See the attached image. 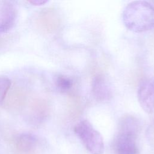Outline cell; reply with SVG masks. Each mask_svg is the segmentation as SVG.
<instances>
[{
    "label": "cell",
    "instance_id": "obj_8",
    "mask_svg": "<svg viewBox=\"0 0 154 154\" xmlns=\"http://www.w3.org/2000/svg\"><path fill=\"white\" fill-rule=\"evenodd\" d=\"M55 82L57 87L63 91L69 90L73 86V81L64 75L58 76Z\"/></svg>",
    "mask_w": 154,
    "mask_h": 154
},
{
    "label": "cell",
    "instance_id": "obj_1",
    "mask_svg": "<svg viewBox=\"0 0 154 154\" xmlns=\"http://www.w3.org/2000/svg\"><path fill=\"white\" fill-rule=\"evenodd\" d=\"M125 26L134 32H142L154 28V7L145 1L129 3L122 13Z\"/></svg>",
    "mask_w": 154,
    "mask_h": 154
},
{
    "label": "cell",
    "instance_id": "obj_9",
    "mask_svg": "<svg viewBox=\"0 0 154 154\" xmlns=\"http://www.w3.org/2000/svg\"><path fill=\"white\" fill-rule=\"evenodd\" d=\"M11 84V80L8 77L0 76V103L4 100Z\"/></svg>",
    "mask_w": 154,
    "mask_h": 154
},
{
    "label": "cell",
    "instance_id": "obj_7",
    "mask_svg": "<svg viewBox=\"0 0 154 154\" xmlns=\"http://www.w3.org/2000/svg\"><path fill=\"white\" fill-rule=\"evenodd\" d=\"M17 10L11 4H5L0 14V34L5 33L11 29L16 22Z\"/></svg>",
    "mask_w": 154,
    "mask_h": 154
},
{
    "label": "cell",
    "instance_id": "obj_4",
    "mask_svg": "<svg viewBox=\"0 0 154 154\" xmlns=\"http://www.w3.org/2000/svg\"><path fill=\"white\" fill-rule=\"evenodd\" d=\"M138 102L147 114L154 111V79L146 78L142 80L137 90Z\"/></svg>",
    "mask_w": 154,
    "mask_h": 154
},
{
    "label": "cell",
    "instance_id": "obj_5",
    "mask_svg": "<svg viewBox=\"0 0 154 154\" xmlns=\"http://www.w3.org/2000/svg\"><path fill=\"white\" fill-rule=\"evenodd\" d=\"M92 92L95 99L99 101H107L111 98L112 86L106 76L98 74L93 78Z\"/></svg>",
    "mask_w": 154,
    "mask_h": 154
},
{
    "label": "cell",
    "instance_id": "obj_10",
    "mask_svg": "<svg viewBox=\"0 0 154 154\" xmlns=\"http://www.w3.org/2000/svg\"><path fill=\"white\" fill-rule=\"evenodd\" d=\"M30 4L34 5H42L48 2L46 0H31L28 1Z\"/></svg>",
    "mask_w": 154,
    "mask_h": 154
},
{
    "label": "cell",
    "instance_id": "obj_2",
    "mask_svg": "<svg viewBox=\"0 0 154 154\" xmlns=\"http://www.w3.org/2000/svg\"><path fill=\"white\" fill-rule=\"evenodd\" d=\"M140 128V122L136 117L131 115L122 117L112 143L115 154H139L136 140Z\"/></svg>",
    "mask_w": 154,
    "mask_h": 154
},
{
    "label": "cell",
    "instance_id": "obj_3",
    "mask_svg": "<svg viewBox=\"0 0 154 154\" xmlns=\"http://www.w3.org/2000/svg\"><path fill=\"white\" fill-rule=\"evenodd\" d=\"M74 132L87 150L92 154H102L104 143L101 134L87 120L79 122L74 127Z\"/></svg>",
    "mask_w": 154,
    "mask_h": 154
},
{
    "label": "cell",
    "instance_id": "obj_6",
    "mask_svg": "<svg viewBox=\"0 0 154 154\" xmlns=\"http://www.w3.org/2000/svg\"><path fill=\"white\" fill-rule=\"evenodd\" d=\"M37 137L31 133H22L14 140V147L20 154H30L34 152L38 146Z\"/></svg>",
    "mask_w": 154,
    "mask_h": 154
}]
</instances>
